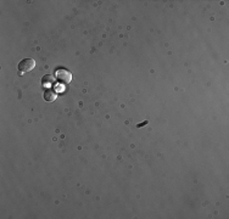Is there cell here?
Returning <instances> with one entry per match:
<instances>
[{
  "label": "cell",
  "instance_id": "1",
  "mask_svg": "<svg viewBox=\"0 0 229 219\" xmlns=\"http://www.w3.org/2000/svg\"><path fill=\"white\" fill-rule=\"evenodd\" d=\"M35 67V61L33 59H23L22 61H20V63L17 65V69L19 72L22 74L25 72H29Z\"/></svg>",
  "mask_w": 229,
  "mask_h": 219
},
{
  "label": "cell",
  "instance_id": "2",
  "mask_svg": "<svg viewBox=\"0 0 229 219\" xmlns=\"http://www.w3.org/2000/svg\"><path fill=\"white\" fill-rule=\"evenodd\" d=\"M55 76H56V79H57L60 83H62V84L69 83L71 79H72L71 73H69L68 71H65V69H57L56 73H55Z\"/></svg>",
  "mask_w": 229,
  "mask_h": 219
},
{
  "label": "cell",
  "instance_id": "3",
  "mask_svg": "<svg viewBox=\"0 0 229 219\" xmlns=\"http://www.w3.org/2000/svg\"><path fill=\"white\" fill-rule=\"evenodd\" d=\"M44 99H45V101L51 102V101H54V100L56 99V94H55L52 90H46V91L44 93Z\"/></svg>",
  "mask_w": 229,
  "mask_h": 219
},
{
  "label": "cell",
  "instance_id": "4",
  "mask_svg": "<svg viewBox=\"0 0 229 219\" xmlns=\"http://www.w3.org/2000/svg\"><path fill=\"white\" fill-rule=\"evenodd\" d=\"M52 83V77L51 76H44L43 77V84H51Z\"/></svg>",
  "mask_w": 229,
  "mask_h": 219
},
{
  "label": "cell",
  "instance_id": "5",
  "mask_svg": "<svg viewBox=\"0 0 229 219\" xmlns=\"http://www.w3.org/2000/svg\"><path fill=\"white\" fill-rule=\"evenodd\" d=\"M149 123V121H145V122H143V123H140V124H138L136 126V128H141V127H144V126H146Z\"/></svg>",
  "mask_w": 229,
  "mask_h": 219
}]
</instances>
